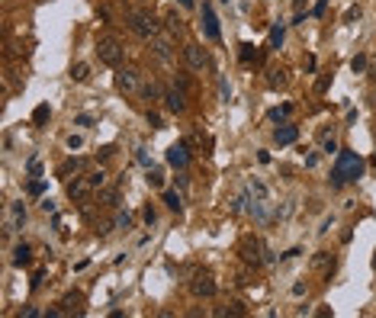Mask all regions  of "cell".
<instances>
[{"mask_svg":"<svg viewBox=\"0 0 376 318\" xmlns=\"http://www.w3.org/2000/svg\"><path fill=\"white\" fill-rule=\"evenodd\" d=\"M360 177H363V158L357 151H338V161L331 167V186L341 190L344 183H354Z\"/></svg>","mask_w":376,"mask_h":318,"instance_id":"6da1fadb","label":"cell"},{"mask_svg":"<svg viewBox=\"0 0 376 318\" xmlns=\"http://www.w3.org/2000/svg\"><path fill=\"white\" fill-rule=\"evenodd\" d=\"M238 254L248 267H261V264H273V251L264 244L261 238H254V235H245L238 241Z\"/></svg>","mask_w":376,"mask_h":318,"instance_id":"7a4b0ae2","label":"cell"},{"mask_svg":"<svg viewBox=\"0 0 376 318\" xmlns=\"http://www.w3.org/2000/svg\"><path fill=\"white\" fill-rule=\"evenodd\" d=\"M125 23H129V29L135 32V36H142V39H154V36L161 32V23H158L154 13H148V10H129V13H125Z\"/></svg>","mask_w":376,"mask_h":318,"instance_id":"3957f363","label":"cell"},{"mask_svg":"<svg viewBox=\"0 0 376 318\" xmlns=\"http://www.w3.org/2000/svg\"><path fill=\"white\" fill-rule=\"evenodd\" d=\"M97 55H100V61L103 64H109V68H119L123 64V58H125V48H123V42L116 39V36H100L97 39Z\"/></svg>","mask_w":376,"mask_h":318,"instance_id":"277c9868","label":"cell"},{"mask_svg":"<svg viewBox=\"0 0 376 318\" xmlns=\"http://www.w3.org/2000/svg\"><path fill=\"white\" fill-rule=\"evenodd\" d=\"M116 87H119L123 93H129V97H135V93H142V74H138L135 68H119Z\"/></svg>","mask_w":376,"mask_h":318,"instance_id":"5b68a950","label":"cell"},{"mask_svg":"<svg viewBox=\"0 0 376 318\" xmlns=\"http://www.w3.org/2000/svg\"><path fill=\"white\" fill-rule=\"evenodd\" d=\"M190 293L200 296V299H209V296H215V279L209 270H196L190 279Z\"/></svg>","mask_w":376,"mask_h":318,"instance_id":"8992f818","label":"cell"},{"mask_svg":"<svg viewBox=\"0 0 376 318\" xmlns=\"http://www.w3.org/2000/svg\"><path fill=\"white\" fill-rule=\"evenodd\" d=\"M97 190V183H93V177L87 174V177H74L68 183V199H74V202H84L87 196Z\"/></svg>","mask_w":376,"mask_h":318,"instance_id":"52a82bcc","label":"cell"},{"mask_svg":"<svg viewBox=\"0 0 376 318\" xmlns=\"http://www.w3.org/2000/svg\"><path fill=\"white\" fill-rule=\"evenodd\" d=\"M184 61H187V68H193V71H203L209 64V55L203 52L196 42H187L184 45Z\"/></svg>","mask_w":376,"mask_h":318,"instance_id":"ba28073f","label":"cell"},{"mask_svg":"<svg viewBox=\"0 0 376 318\" xmlns=\"http://www.w3.org/2000/svg\"><path fill=\"white\" fill-rule=\"evenodd\" d=\"M203 32H206V39L209 42H219V20H215V10L212 3H203Z\"/></svg>","mask_w":376,"mask_h":318,"instance_id":"9c48e42d","label":"cell"},{"mask_svg":"<svg viewBox=\"0 0 376 318\" xmlns=\"http://www.w3.org/2000/svg\"><path fill=\"white\" fill-rule=\"evenodd\" d=\"M309 267H312V273H318V277H331V270H334V257H331V251H315Z\"/></svg>","mask_w":376,"mask_h":318,"instance_id":"30bf717a","label":"cell"},{"mask_svg":"<svg viewBox=\"0 0 376 318\" xmlns=\"http://www.w3.org/2000/svg\"><path fill=\"white\" fill-rule=\"evenodd\" d=\"M167 164L177 167V171H184L187 164H190V151H187V141H177V145L167 148Z\"/></svg>","mask_w":376,"mask_h":318,"instance_id":"8fae6325","label":"cell"},{"mask_svg":"<svg viewBox=\"0 0 376 318\" xmlns=\"http://www.w3.org/2000/svg\"><path fill=\"white\" fill-rule=\"evenodd\" d=\"M164 106H167L170 113H184L187 109V90H180V87L164 90Z\"/></svg>","mask_w":376,"mask_h":318,"instance_id":"7c38bea8","label":"cell"},{"mask_svg":"<svg viewBox=\"0 0 376 318\" xmlns=\"http://www.w3.org/2000/svg\"><path fill=\"white\" fill-rule=\"evenodd\" d=\"M151 52L158 55L161 61H167L170 52H174V36H170V32H167V36H161V32H158V36L151 39Z\"/></svg>","mask_w":376,"mask_h":318,"instance_id":"4fadbf2b","label":"cell"},{"mask_svg":"<svg viewBox=\"0 0 376 318\" xmlns=\"http://www.w3.org/2000/svg\"><path fill=\"white\" fill-rule=\"evenodd\" d=\"M84 293H68L62 299V312H74V315H84Z\"/></svg>","mask_w":376,"mask_h":318,"instance_id":"5bb4252c","label":"cell"},{"mask_svg":"<svg viewBox=\"0 0 376 318\" xmlns=\"http://www.w3.org/2000/svg\"><path fill=\"white\" fill-rule=\"evenodd\" d=\"M238 58H241L245 64H261V61H264L261 48H254L251 42H241V45H238Z\"/></svg>","mask_w":376,"mask_h":318,"instance_id":"9a60e30c","label":"cell"},{"mask_svg":"<svg viewBox=\"0 0 376 318\" xmlns=\"http://www.w3.org/2000/svg\"><path fill=\"white\" fill-rule=\"evenodd\" d=\"M248 196H251L254 202H270V190H267V183H264V180H257V177L248 183Z\"/></svg>","mask_w":376,"mask_h":318,"instance_id":"2e32d148","label":"cell"},{"mask_svg":"<svg viewBox=\"0 0 376 318\" xmlns=\"http://www.w3.org/2000/svg\"><path fill=\"white\" fill-rule=\"evenodd\" d=\"M296 139H299V129H296V125H280V129L273 132L276 145H292Z\"/></svg>","mask_w":376,"mask_h":318,"instance_id":"e0dca14e","label":"cell"},{"mask_svg":"<svg viewBox=\"0 0 376 318\" xmlns=\"http://www.w3.org/2000/svg\"><path fill=\"white\" fill-rule=\"evenodd\" d=\"M286 80H290V78H286L283 68H270V71H267V87H270V90H280V87H286Z\"/></svg>","mask_w":376,"mask_h":318,"instance_id":"ac0fdd59","label":"cell"},{"mask_svg":"<svg viewBox=\"0 0 376 318\" xmlns=\"http://www.w3.org/2000/svg\"><path fill=\"white\" fill-rule=\"evenodd\" d=\"M84 167H87L84 158H71V161H64L62 167H58V174H62V177H71V174H81Z\"/></svg>","mask_w":376,"mask_h":318,"instance_id":"d6986e66","label":"cell"},{"mask_svg":"<svg viewBox=\"0 0 376 318\" xmlns=\"http://www.w3.org/2000/svg\"><path fill=\"white\" fill-rule=\"evenodd\" d=\"M29 260H32L29 244H16V251H13V267H26Z\"/></svg>","mask_w":376,"mask_h":318,"instance_id":"ffe728a7","label":"cell"},{"mask_svg":"<svg viewBox=\"0 0 376 318\" xmlns=\"http://www.w3.org/2000/svg\"><path fill=\"white\" fill-rule=\"evenodd\" d=\"M142 97H145L148 103H154V100H161V87L154 84V80H148V84H142Z\"/></svg>","mask_w":376,"mask_h":318,"instance_id":"44dd1931","label":"cell"},{"mask_svg":"<svg viewBox=\"0 0 376 318\" xmlns=\"http://www.w3.org/2000/svg\"><path fill=\"white\" fill-rule=\"evenodd\" d=\"M184 29H187L184 20H180L177 13H170V16H167V32H170V36H184Z\"/></svg>","mask_w":376,"mask_h":318,"instance_id":"7402d4cb","label":"cell"},{"mask_svg":"<svg viewBox=\"0 0 376 318\" xmlns=\"http://www.w3.org/2000/svg\"><path fill=\"white\" fill-rule=\"evenodd\" d=\"M10 219H13V225H23V222H26V209H23V202H13V206H10Z\"/></svg>","mask_w":376,"mask_h":318,"instance_id":"603a6c76","label":"cell"},{"mask_svg":"<svg viewBox=\"0 0 376 318\" xmlns=\"http://www.w3.org/2000/svg\"><path fill=\"white\" fill-rule=\"evenodd\" d=\"M148 186H151V190H161V186H164V174L148 167Z\"/></svg>","mask_w":376,"mask_h":318,"instance_id":"cb8c5ba5","label":"cell"},{"mask_svg":"<svg viewBox=\"0 0 376 318\" xmlns=\"http://www.w3.org/2000/svg\"><path fill=\"white\" fill-rule=\"evenodd\" d=\"M100 202L109 206V209H116V206H119V190H106V193L100 196Z\"/></svg>","mask_w":376,"mask_h":318,"instance_id":"d4e9b609","label":"cell"},{"mask_svg":"<svg viewBox=\"0 0 376 318\" xmlns=\"http://www.w3.org/2000/svg\"><path fill=\"white\" fill-rule=\"evenodd\" d=\"M180 202H184V199H180V196H177L174 193V190H167V193H164V206H167V209H180Z\"/></svg>","mask_w":376,"mask_h":318,"instance_id":"484cf974","label":"cell"},{"mask_svg":"<svg viewBox=\"0 0 376 318\" xmlns=\"http://www.w3.org/2000/svg\"><path fill=\"white\" fill-rule=\"evenodd\" d=\"M71 78H74V80H87V78H90V68H87L84 61H81V64H74V71H71Z\"/></svg>","mask_w":376,"mask_h":318,"instance_id":"4316f807","label":"cell"},{"mask_svg":"<svg viewBox=\"0 0 376 318\" xmlns=\"http://www.w3.org/2000/svg\"><path fill=\"white\" fill-rule=\"evenodd\" d=\"M290 113H292V106H290V103H286V106H280V109H270L267 116L273 119V122H280V119H286V116H290Z\"/></svg>","mask_w":376,"mask_h":318,"instance_id":"83f0119b","label":"cell"},{"mask_svg":"<svg viewBox=\"0 0 376 318\" xmlns=\"http://www.w3.org/2000/svg\"><path fill=\"white\" fill-rule=\"evenodd\" d=\"M48 116H52V109H48V106H36V113H32V122H36V125H42Z\"/></svg>","mask_w":376,"mask_h":318,"instance_id":"f1b7e54d","label":"cell"},{"mask_svg":"<svg viewBox=\"0 0 376 318\" xmlns=\"http://www.w3.org/2000/svg\"><path fill=\"white\" fill-rule=\"evenodd\" d=\"M113 225H116V228H132V216H129V212H116Z\"/></svg>","mask_w":376,"mask_h":318,"instance_id":"f546056e","label":"cell"},{"mask_svg":"<svg viewBox=\"0 0 376 318\" xmlns=\"http://www.w3.org/2000/svg\"><path fill=\"white\" fill-rule=\"evenodd\" d=\"M270 45L273 48L283 45V26H273V29H270Z\"/></svg>","mask_w":376,"mask_h":318,"instance_id":"4dcf8cb0","label":"cell"},{"mask_svg":"<svg viewBox=\"0 0 376 318\" xmlns=\"http://www.w3.org/2000/svg\"><path fill=\"white\" fill-rule=\"evenodd\" d=\"M215 315H245V305H241V302H231L229 309H219Z\"/></svg>","mask_w":376,"mask_h":318,"instance_id":"1f68e13d","label":"cell"},{"mask_svg":"<svg viewBox=\"0 0 376 318\" xmlns=\"http://www.w3.org/2000/svg\"><path fill=\"white\" fill-rule=\"evenodd\" d=\"M328 84H331V74H322V78L315 80V93H325V90H328Z\"/></svg>","mask_w":376,"mask_h":318,"instance_id":"d6a6232c","label":"cell"},{"mask_svg":"<svg viewBox=\"0 0 376 318\" xmlns=\"http://www.w3.org/2000/svg\"><path fill=\"white\" fill-rule=\"evenodd\" d=\"M351 68H354V74H360V71L367 68V58H363V55H357V58L351 61Z\"/></svg>","mask_w":376,"mask_h":318,"instance_id":"836d02e7","label":"cell"},{"mask_svg":"<svg viewBox=\"0 0 376 318\" xmlns=\"http://www.w3.org/2000/svg\"><path fill=\"white\" fill-rule=\"evenodd\" d=\"M322 151H325V155H334V151H338V141H334V139H325L322 141Z\"/></svg>","mask_w":376,"mask_h":318,"instance_id":"e575fe53","label":"cell"},{"mask_svg":"<svg viewBox=\"0 0 376 318\" xmlns=\"http://www.w3.org/2000/svg\"><path fill=\"white\" fill-rule=\"evenodd\" d=\"M148 125H151V129H161V116L151 113V109H148Z\"/></svg>","mask_w":376,"mask_h":318,"instance_id":"d590c367","label":"cell"},{"mask_svg":"<svg viewBox=\"0 0 376 318\" xmlns=\"http://www.w3.org/2000/svg\"><path fill=\"white\" fill-rule=\"evenodd\" d=\"M42 190H45V183H42V180H32V183H29V193H32V196H39Z\"/></svg>","mask_w":376,"mask_h":318,"instance_id":"8d00e7d4","label":"cell"},{"mask_svg":"<svg viewBox=\"0 0 376 318\" xmlns=\"http://www.w3.org/2000/svg\"><path fill=\"white\" fill-rule=\"evenodd\" d=\"M84 145V139H81V135H68V148L71 151H74V148H81Z\"/></svg>","mask_w":376,"mask_h":318,"instance_id":"74e56055","label":"cell"},{"mask_svg":"<svg viewBox=\"0 0 376 318\" xmlns=\"http://www.w3.org/2000/svg\"><path fill=\"white\" fill-rule=\"evenodd\" d=\"M90 177H93V183H97V186H103V183H106V174H103V171H93Z\"/></svg>","mask_w":376,"mask_h":318,"instance_id":"f35d334b","label":"cell"},{"mask_svg":"<svg viewBox=\"0 0 376 318\" xmlns=\"http://www.w3.org/2000/svg\"><path fill=\"white\" fill-rule=\"evenodd\" d=\"M29 174H32V177H39V174H42V167H39V158H32V161H29Z\"/></svg>","mask_w":376,"mask_h":318,"instance_id":"ab89813d","label":"cell"},{"mask_svg":"<svg viewBox=\"0 0 376 318\" xmlns=\"http://www.w3.org/2000/svg\"><path fill=\"white\" fill-rule=\"evenodd\" d=\"M145 222H148V225H154V222H158V216H154V209H151V206L145 209Z\"/></svg>","mask_w":376,"mask_h":318,"instance_id":"60d3db41","label":"cell"},{"mask_svg":"<svg viewBox=\"0 0 376 318\" xmlns=\"http://www.w3.org/2000/svg\"><path fill=\"white\" fill-rule=\"evenodd\" d=\"M306 293V283H292V296H302Z\"/></svg>","mask_w":376,"mask_h":318,"instance_id":"b9f144b4","label":"cell"},{"mask_svg":"<svg viewBox=\"0 0 376 318\" xmlns=\"http://www.w3.org/2000/svg\"><path fill=\"white\" fill-rule=\"evenodd\" d=\"M296 254H302V251H299V248H290L286 254H280V257H283V260H290V257H296Z\"/></svg>","mask_w":376,"mask_h":318,"instance_id":"7bdbcfd3","label":"cell"},{"mask_svg":"<svg viewBox=\"0 0 376 318\" xmlns=\"http://www.w3.org/2000/svg\"><path fill=\"white\" fill-rule=\"evenodd\" d=\"M325 3H328V0H318V3H315V16H322V13H325Z\"/></svg>","mask_w":376,"mask_h":318,"instance_id":"ee69618b","label":"cell"},{"mask_svg":"<svg viewBox=\"0 0 376 318\" xmlns=\"http://www.w3.org/2000/svg\"><path fill=\"white\" fill-rule=\"evenodd\" d=\"M302 3H306V0H292V7H296V13L302 10Z\"/></svg>","mask_w":376,"mask_h":318,"instance_id":"f6af8a7d","label":"cell"},{"mask_svg":"<svg viewBox=\"0 0 376 318\" xmlns=\"http://www.w3.org/2000/svg\"><path fill=\"white\" fill-rule=\"evenodd\" d=\"M177 3H184V7H193V0H177Z\"/></svg>","mask_w":376,"mask_h":318,"instance_id":"bcb514c9","label":"cell"},{"mask_svg":"<svg viewBox=\"0 0 376 318\" xmlns=\"http://www.w3.org/2000/svg\"><path fill=\"white\" fill-rule=\"evenodd\" d=\"M373 270H376V254H373Z\"/></svg>","mask_w":376,"mask_h":318,"instance_id":"7dc6e473","label":"cell"},{"mask_svg":"<svg viewBox=\"0 0 376 318\" xmlns=\"http://www.w3.org/2000/svg\"><path fill=\"white\" fill-rule=\"evenodd\" d=\"M142 3H151V0H142Z\"/></svg>","mask_w":376,"mask_h":318,"instance_id":"c3c4849f","label":"cell"}]
</instances>
